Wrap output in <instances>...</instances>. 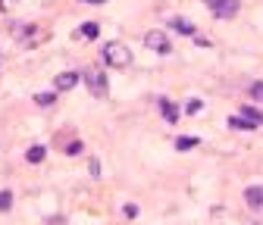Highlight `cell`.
<instances>
[{
	"label": "cell",
	"mask_w": 263,
	"mask_h": 225,
	"mask_svg": "<svg viewBox=\"0 0 263 225\" xmlns=\"http://www.w3.org/2000/svg\"><path fill=\"white\" fill-rule=\"evenodd\" d=\"M104 63L113 66V69H125V66H132V50L125 44H119V41H110L104 47Z\"/></svg>",
	"instance_id": "6da1fadb"
},
{
	"label": "cell",
	"mask_w": 263,
	"mask_h": 225,
	"mask_svg": "<svg viewBox=\"0 0 263 225\" xmlns=\"http://www.w3.org/2000/svg\"><path fill=\"white\" fill-rule=\"evenodd\" d=\"M144 44H147L154 53H163V56H166V53H173V41H170V35H166L163 28H154V31H147V35H144Z\"/></svg>",
	"instance_id": "7a4b0ae2"
},
{
	"label": "cell",
	"mask_w": 263,
	"mask_h": 225,
	"mask_svg": "<svg viewBox=\"0 0 263 225\" xmlns=\"http://www.w3.org/2000/svg\"><path fill=\"white\" fill-rule=\"evenodd\" d=\"M82 78H85V88H88V94H94V97H107L110 85H107V75H104V72H97V69H88Z\"/></svg>",
	"instance_id": "3957f363"
},
{
	"label": "cell",
	"mask_w": 263,
	"mask_h": 225,
	"mask_svg": "<svg viewBox=\"0 0 263 225\" xmlns=\"http://www.w3.org/2000/svg\"><path fill=\"white\" fill-rule=\"evenodd\" d=\"M238 0H207V10L213 13V16H219V19H232V16H238Z\"/></svg>",
	"instance_id": "277c9868"
},
{
	"label": "cell",
	"mask_w": 263,
	"mask_h": 225,
	"mask_svg": "<svg viewBox=\"0 0 263 225\" xmlns=\"http://www.w3.org/2000/svg\"><path fill=\"white\" fill-rule=\"evenodd\" d=\"M245 200H248L251 210H260V207H263V185H251V188H245Z\"/></svg>",
	"instance_id": "5b68a950"
},
{
	"label": "cell",
	"mask_w": 263,
	"mask_h": 225,
	"mask_svg": "<svg viewBox=\"0 0 263 225\" xmlns=\"http://www.w3.org/2000/svg\"><path fill=\"white\" fill-rule=\"evenodd\" d=\"M76 85H79V72H63V75L53 78V88L57 91H72Z\"/></svg>",
	"instance_id": "8992f818"
},
{
	"label": "cell",
	"mask_w": 263,
	"mask_h": 225,
	"mask_svg": "<svg viewBox=\"0 0 263 225\" xmlns=\"http://www.w3.org/2000/svg\"><path fill=\"white\" fill-rule=\"evenodd\" d=\"M160 113H163V119H166L170 125L179 122V110H176V104H173L170 97H163V100H160Z\"/></svg>",
	"instance_id": "52a82bcc"
},
{
	"label": "cell",
	"mask_w": 263,
	"mask_h": 225,
	"mask_svg": "<svg viewBox=\"0 0 263 225\" xmlns=\"http://www.w3.org/2000/svg\"><path fill=\"white\" fill-rule=\"evenodd\" d=\"M170 25H173V31H179V35H188V38H197V31H194V25L191 22H185V19H170Z\"/></svg>",
	"instance_id": "ba28073f"
},
{
	"label": "cell",
	"mask_w": 263,
	"mask_h": 225,
	"mask_svg": "<svg viewBox=\"0 0 263 225\" xmlns=\"http://www.w3.org/2000/svg\"><path fill=\"white\" fill-rule=\"evenodd\" d=\"M238 116H245V119L254 122V125H263V110H254V107H248V104L238 110Z\"/></svg>",
	"instance_id": "9c48e42d"
},
{
	"label": "cell",
	"mask_w": 263,
	"mask_h": 225,
	"mask_svg": "<svg viewBox=\"0 0 263 225\" xmlns=\"http://www.w3.org/2000/svg\"><path fill=\"white\" fill-rule=\"evenodd\" d=\"M97 35H101V25H97V22H82V28H79V38H88V41H94Z\"/></svg>",
	"instance_id": "30bf717a"
},
{
	"label": "cell",
	"mask_w": 263,
	"mask_h": 225,
	"mask_svg": "<svg viewBox=\"0 0 263 225\" xmlns=\"http://www.w3.org/2000/svg\"><path fill=\"white\" fill-rule=\"evenodd\" d=\"M229 128H241V132H254V122H248L245 116H229Z\"/></svg>",
	"instance_id": "8fae6325"
},
{
	"label": "cell",
	"mask_w": 263,
	"mask_h": 225,
	"mask_svg": "<svg viewBox=\"0 0 263 225\" xmlns=\"http://www.w3.org/2000/svg\"><path fill=\"white\" fill-rule=\"evenodd\" d=\"M44 156H47V150H44L41 144H35V147H28V150H25V159H28V163H41Z\"/></svg>",
	"instance_id": "7c38bea8"
},
{
	"label": "cell",
	"mask_w": 263,
	"mask_h": 225,
	"mask_svg": "<svg viewBox=\"0 0 263 225\" xmlns=\"http://www.w3.org/2000/svg\"><path fill=\"white\" fill-rule=\"evenodd\" d=\"M201 141H197L194 135H182V138H176V150H191V147H197Z\"/></svg>",
	"instance_id": "4fadbf2b"
},
{
	"label": "cell",
	"mask_w": 263,
	"mask_h": 225,
	"mask_svg": "<svg viewBox=\"0 0 263 225\" xmlns=\"http://www.w3.org/2000/svg\"><path fill=\"white\" fill-rule=\"evenodd\" d=\"M13 210V191H0V213Z\"/></svg>",
	"instance_id": "5bb4252c"
},
{
	"label": "cell",
	"mask_w": 263,
	"mask_h": 225,
	"mask_svg": "<svg viewBox=\"0 0 263 225\" xmlns=\"http://www.w3.org/2000/svg\"><path fill=\"white\" fill-rule=\"evenodd\" d=\"M201 110H204V100H188V104H185V113H188V116L201 113Z\"/></svg>",
	"instance_id": "9a60e30c"
},
{
	"label": "cell",
	"mask_w": 263,
	"mask_h": 225,
	"mask_svg": "<svg viewBox=\"0 0 263 225\" xmlns=\"http://www.w3.org/2000/svg\"><path fill=\"white\" fill-rule=\"evenodd\" d=\"M53 100H57L53 94H38V97H35V104H38V107H53Z\"/></svg>",
	"instance_id": "2e32d148"
},
{
	"label": "cell",
	"mask_w": 263,
	"mask_h": 225,
	"mask_svg": "<svg viewBox=\"0 0 263 225\" xmlns=\"http://www.w3.org/2000/svg\"><path fill=\"white\" fill-rule=\"evenodd\" d=\"M82 153V141H69L66 144V156H79Z\"/></svg>",
	"instance_id": "e0dca14e"
},
{
	"label": "cell",
	"mask_w": 263,
	"mask_h": 225,
	"mask_svg": "<svg viewBox=\"0 0 263 225\" xmlns=\"http://www.w3.org/2000/svg\"><path fill=\"white\" fill-rule=\"evenodd\" d=\"M251 97L263 104V81H254V85H251Z\"/></svg>",
	"instance_id": "ac0fdd59"
},
{
	"label": "cell",
	"mask_w": 263,
	"mask_h": 225,
	"mask_svg": "<svg viewBox=\"0 0 263 225\" xmlns=\"http://www.w3.org/2000/svg\"><path fill=\"white\" fill-rule=\"evenodd\" d=\"M125 216H128V219H135V216H138V207H135V203H128V207H125Z\"/></svg>",
	"instance_id": "d6986e66"
},
{
	"label": "cell",
	"mask_w": 263,
	"mask_h": 225,
	"mask_svg": "<svg viewBox=\"0 0 263 225\" xmlns=\"http://www.w3.org/2000/svg\"><path fill=\"white\" fill-rule=\"evenodd\" d=\"M91 175H94V178L101 175V163H97V159H91Z\"/></svg>",
	"instance_id": "ffe728a7"
},
{
	"label": "cell",
	"mask_w": 263,
	"mask_h": 225,
	"mask_svg": "<svg viewBox=\"0 0 263 225\" xmlns=\"http://www.w3.org/2000/svg\"><path fill=\"white\" fill-rule=\"evenodd\" d=\"M13 4H19V0H0V10H10Z\"/></svg>",
	"instance_id": "44dd1931"
},
{
	"label": "cell",
	"mask_w": 263,
	"mask_h": 225,
	"mask_svg": "<svg viewBox=\"0 0 263 225\" xmlns=\"http://www.w3.org/2000/svg\"><path fill=\"white\" fill-rule=\"evenodd\" d=\"M85 4H94V7H101V4H107V0H85Z\"/></svg>",
	"instance_id": "7402d4cb"
}]
</instances>
